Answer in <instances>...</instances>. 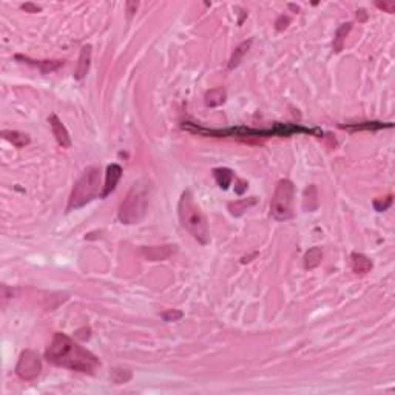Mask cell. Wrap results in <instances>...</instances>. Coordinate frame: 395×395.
Instances as JSON below:
<instances>
[{
    "label": "cell",
    "instance_id": "cell-1",
    "mask_svg": "<svg viewBox=\"0 0 395 395\" xmlns=\"http://www.w3.org/2000/svg\"><path fill=\"white\" fill-rule=\"evenodd\" d=\"M45 358L54 366L82 373H93L101 364L96 355L61 332L54 333L53 341L45 352Z\"/></svg>",
    "mask_w": 395,
    "mask_h": 395
},
{
    "label": "cell",
    "instance_id": "cell-2",
    "mask_svg": "<svg viewBox=\"0 0 395 395\" xmlns=\"http://www.w3.org/2000/svg\"><path fill=\"white\" fill-rule=\"evenodd\" d=\"M182 128L196 134H204V136H215V137H270V136H292L295 133L303 134H315L321 136L323 131L320 128H304L301 125L293 124H275L270 128H247V127H236V128H226V130H213V128H204L196 124L184 122Z\"/></svg>",
    "mask_w": 395,
    "mask_h": 395
},
{
    "label": "cell",
    "instance_id": "cell-3",
    "mask_svg": "<svg viewBox=\"0 0 395 395\" xmlns=\"http://www.w3.org/2000/svg\"><path fill=\"white\" fill-rule=\"evenodd\" d=\"M177 213L182 227L201 244H209L210 241V232H209V224L201 212V209L196 206L193 200V193L190 190H185L179 200L177 206Z\"/></svg>",
    "mask_w": 395,
    "mask_h": 395
},
{
    "label": "cell",
    "instance_id": "cell-4",
    "mask_svg": "<svg viewBox=\"0 0 395 395\" xmlns=\"http://www.w3.org/2000/svg\"><path fill=\"white\" fill-rule=\"evenodd\" d=\"M101 188H102L101 168L88 167L73 187V191L68 200V206H67V212L77 210V209L84 207L85 204H88L90 201H93L94 198L101 196L102 194Z\"/></svg>",
    "mask_w": 395,
    "mask_h": 395
},
{
    "label": "cell",
    "instance_id": "cell-5",
    "mask_svg": "<svg viewBox=\"0 0 395 395\" xmlns=\"http://www.w3.org/2000/svg\"><path fill=\"white\" fill-rule=\"evenodd\" d=\"M148 196V184H134L119 207V221L122 224H137L147 213L150 201Z\"/></svg>",
    "mask_w": 395,
    "mask_h": 395
},
{
    "label": "cell",
    "instance_id": "cell-6",
    "mask_svg": "<svg viewBox=\"0 0 395 395\" xmlns=\"http://www.w3.org/2000/svg\"><path fill=\"white\" fill-rule=\"evenodd\" d=\"M293 196H295V187L293 182L289 179H281L273 191L272 201H270V213L278 221H287L293 218Z\"/></svg>",
    "mask_w": 395,
    "mask_h": 395
},
{
    "label": "cell",
    "instance_id": "cell-7",
    "mask_svg": "<svg viewBox=\"0 0 395 395\" xmlns=\"http://www.w3.org/2000/svg\"><path fill=\"white\" fill-rule=\"evenodd\" d=\"M41 370H42V361H41L39 355L30 349L24 350L17 361L16 373L25 381H33L41 375Z\"/></svg>",
    "mask_w": 395,
    "mask_h": 395
},
{
    "label": "cell",
    "instance_id": "cell-8",
    "mask_svg": "<svg viewBox=\"0 0 395 395\" xmlns=\"http://www.w3.org/2000/svg\"><path fill=\"white\" fill-rule=\"evenodd\" d=\"M48 121H50V125H51V130H53V134H54L57 144L62 148H70L71 147V139H70V133L65 128V125L59 121V117L56 114H51Z\"/></svg>",
    "mask_w": 395,
    "mask_h": 395
},
{
    "label": "cell",
    "instance_id": "cell-9",
    "mask_svg": "<svg viewBox=\"0 0 395 395\" xmlns=\"http://www.w3.org/2000/svg\"><path fill=\"white\" fill-rule=\"evenodd\" d=\"M122 176V167L117 165V164H111L108 165L107 168V176H105V184H104V190H102V194L101 198H107L111 191H114L119 179Z\"/></svg>",
    "mask_w": 395,
    "mask_h": 395
},
{
    "label": "cell",
    "instance_id": "cell-10",
    "mask_svg": "<svg viewBox=\"0 0 395 395\" xmlns=\"http://www.w3.org/2000/svg\"><path fill=\"white\" fill-rule=\"evenodd\" d=\"M90 65H91V45H85L81 50V56H79V62H77L74 77L77 81L84 79L87 76V73L90 71Z\"/></svg>",
    "mask_w": 395,
    "mask_h": 395
},
{
    "label": "cell",
    "instance_id": "cell-11",
    "mask_svg": "<svg viewBox=\"0 0 395 395\" xmlns=\"http://www.w3.org/2000/svg\"><path fill=\"white\" fill-rule=\"evenodd\" d=\"M16 59L17 61H24V62H27L28 65H33V67H37V68H41V71L44 73V74H47V73H50V71H54V70H57V68H61L62 65H64V61H31V59H28V57H24V56H16Z\"/></svg>",
    "mask_w": 395,
    "mask_h": 395
},
{
    "label": "cell",
    "instance_id": "cell-12",
    "mask_svg": "<svg viewBox=\"0 0 395 395\" xmlns=\"http://www.w3.org/2000/svg\"><path fill=\"white\" fill-rule=\"evenodd\" d=\"M350 266H352V270L355 273H360V275H364L367 272H370L372 269V261L363 255V253H352L350 256Z\"/></svg>",
    "mask_w": 395,
    "mask_h": 395
},
{
    "label": "cell",
    "instance_id": "cell-13",
    "mask_svg": "<svg viewBox=\"0 0 395 395\" xmlns=\"http://www.w3.org/2000/svg\"><path fill=\"white\" fill-rule=\"evenodd\" d=\"M392 124L387 122H360V124H346V125H340V128H346L350 131H361V130H367V131H375V130H381V128H390Z\"/></svg>",
    "mask_w": 395,
    "mask_h": 395
},
{
    "label": "cell",
    "instance_id": "cell-14",
    "mask_svg": "<svg viewBox=\"0 0 395 395\" xmlns=\"http://www.w3.org/2000/svg\"><path fill=\"white\" fill-rule=\"evenodd\" d=\"M2 136H4V139L10 141V142H11L14 147H17V148H22V147H25V145L30 144V137H28V134H25V133L5 130V131H2Z\"/></svg>",
    "mask_w": 395,
    "mask_h": 395
},
{
    "label": "cell",
    "instance_id": "cell-15",
    "mask_svg": "<svg viewBox=\"0 0 395 395\" xmlns=\"http://www.w3.org/2000/svg\"><path fill=\"white\" fill-rule=\"evenodd\" d=\"M323 261V252L320 247H312L304 255V267L306 269H315Z\"/></svg>",
    "mask_w": 395,
    "mask_h": 395
},
{
    "label": "cell",
    "instance_id": "cell-16",
    "mask_svg": "<svg viewBox=\"0 0 395 395\" xmlns=\"http://www.w3.org/2000/svg\"><path fill=\"white\" fill-rule=\"evenodd\" d=\"M318 207V191L315 185H309L304 191V210L313 212Z\"/></svg>",
    "mask_w": 395,
    "mask_h": 395
},
{
    "label": "cell",
    "instance_id": "cell-17",
    "mask_svg": "<svg viewBox=\"0 0 395 395\" xmlns=\"http://www.w3.org/2000/svg\"><path fill=\"white\" fill-rule=\"evenodd\" d=\"M213 176L218 182V185L223 188V190H227L229 185L232 184L233 181V171L230 168H215L213 170Z\"/></svg>",
    "mask_w": 395,
    "mask_h": 395
},
{
    "label": "cell",
    "instance_id": "cell-18",
    "mask_svg": "<svg viewBox=\"0 0 395 395\" xmlns=\"http://www.w3.org/2000/svg\"><path fill=\"white\" fill-rule=\"evenodd\" d=\"M250 47H252V41H246V42H243V44L235 50V53H233V56H232V59H230V64H229V70H233V68H236V67L241 64L244 54H247V51L250 50Z\"/></svg>",
    "mask_w": 395,
    "mask_h": 395
},
{
    "label": "cell",
    "instance_id": "cell-19",
    "mask_svg": "<svg viewBox=\"0 0 395 395\" xmlns=\"http://www.w3.org/2000/svg\"><path fill=\"white\" fill-rule=\"evenodd\" d=\"M226 102V91L223 88H213L206 94V105L207 107H218Z\"/></svg>",
    "mask_w": 395,
    "mask_h": 395
},
{
    "label": "cell",
    "instance_id": "cell-20",
    "mask_svg": "<svg viewBox=\"0 0 395 395\" xmlns=\"http://www.w3.org/2000/svg\"><path fill=\"white\" fill-rule=\"evenodd\" d=\"M253 204H256V198H250V200H241V201H236V203H232L229 204V210L232 215L235 216H241L249 207H252Z\"/></svg>",
    "mask_w": 395,
    "mask_h": 395
},
{
    "label": "cell",
    "instance_id": "cell-21",
    "mask_svg": "<svg viewBox=\"0 0 395 395\" xmlns=\"http://www.w3.org/2000/svg\"><path fill=\"white\" fill-rule=\"evenodd\" d=\"M352 28V24H343L338 30H337V34H335V39H333V50L337 53H340L344 47V37L347 36V33L350 31Z\"/></svg>",
    "mask_w": 395,
    "mask_h": 395
},
{
    "label": "cell",
    "instance_id": "cell-22",
    "mask_svg": "<svg viewBox=\"0 0 395 395\" xmlns=\"http://www.w3.org/2000/svg\"><path fill=\"white\" fill-rule=\"evenodd\" d=\"M111 378L116 384H122V383H127L131 378V372L124 370V369H114L113 373H111Z\"/></svg>",
    "mask_w": 395,
    "mask_h": 395
},
{
    "label": "cell",
    "instance_id": "cell-23",
    "mask_svg": "<svg viewBox=\"0 0 395 395\" xmlns=\"http://www.w3.org/2000/svg\"><path fill=\"white\" fill-rule=\"evenodd\" d=\"M390 204H392V196L389 194V196L384 198V200H375L373 201V209L377 212H384L390 207Z\"/></svg>",
    "mask_w": 395,
    "mask_h": 395
},
{
    "label": "cell",
    "instance_id": "cell-24",
    "mask_svg": "<svg viewBox=\"0 0 395 395\" xmlns=\"http://www.w3.org/2000/svg\"><path fill=\"white\" fill-rule=\"evenodd\" d=\"M182 317H184V313H182L181 310H167V312L162 313V318H164L165 321H177V320H181Z\"/></svg>",
    "mask_w": 395,
    "mask_h": 395
},
{
    "label": "cell",
    "instance_id": "cell-25",
    "mask_svg": "<svg viewBox=\"0 0 395 395\" xmlns=\"http://www.w3.org/2000/svg\"><path fill=\"white\" fill-rule=\"evenodd\" d=\"M380 10H383V11H386V13H393L395 11V2H377L375 4Z\"/></svg>",
    "mask_w": 395,
    "mask_h": 395
},
{
    "label": "cell",
    "instance_id": "cell-26",
    "mask_svg": "<svg viewBox=\"0 0 395 395\" xmlns=\"http://www.w3.org/2000/svg\"><path fill=\"white\" fill-rule=\"evenodd\" d=\"M289 22H290V21H289L287 16H281V17L276 21V24H275V25H276V30H278V31H283L284 28H287Z\"/></svg>",
    "mask_w": 395,
    "mask_h": 395
},
{
    "label": "cell",
    "instance_id": "cell-27",
    "mask_svg": "<svg viewBox=\"0 0 395 395\" xmlns=\"http://www.w3.org/2000/svg\"><path fill=\"white\" fill-rule=\"evenodd\" d=\"M137 10V2H127V16L128 19H131V16L136 13Z\"/></svg>",
    "mask_w": 395,
    "mask_h": 395
},
{
    "label": "cell",
    "instance_id": "cell-28",
    "mask_svg": "<svg viewBox=\"0 0 395 395\" xmlns=\"http://www.w3.org/2000/svg\"><path fill=\"white\" fill-rule=\"evenodd\" d=\"M22 10H25L28 13H37V11H41V7L33 5V4H25V5H22Z\"/></svg>",
    "mask_w": 395,
    "mask_h": 395
},
{
    "label": "cell",
    "instance_id": "cell-29",
    "mask_svg": "<svg viewBox=\"0 0 395 395\" xmlns=\"http://www.w3.org/2000/svg\"><path fill=\"white\" fill-rule=\"evenodd\" d=\"M358 14L361 16V21H366V14H364V10H360V11H358ZM358 14H357V16H358Z\"/></svg>",
    "mask_w": 395,
    "mask_h": 395
}]
</instances>
